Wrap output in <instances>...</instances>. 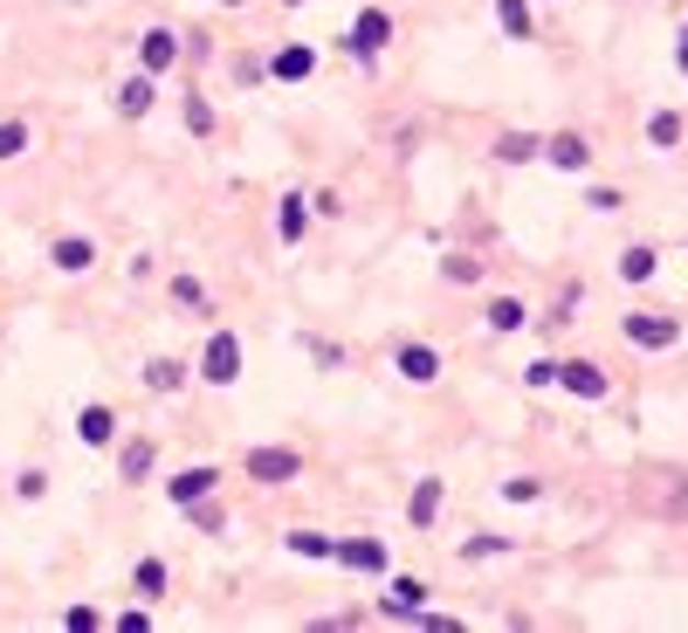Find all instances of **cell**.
Masks as SVG:
<instances>
[{"label": "cell", "instance_id": "obj_1", "mask_svg": "<svg viewBox=\"0 0 688 633\" xmlns=\"http://www.w3.org/2000/svg\"><path fill=\"white\" fill-rule=\"evenodd\" d=\"M200 378H207V386H235V378H241V338H235V331H214V338H207Z\"/></svg>", "mask_w": 688, "mask_h": 633}, {"label": "cell", "instance_id": "obj_2", "mask_svg": "<svg viewBox=\"0 0 688 633\" xmlns=\"http://www.w3.org/2000/svg\"><path fill=\"white\" fill-rule=\"evenodd\" d=\"M681 338V324L675 317H654V310H641V317H627V344H647V351H668Z\"/></svg>", "mask_w": 688, "mask_h": 633}, {"label": "cell", "instance_id": "obj_3", "mask_svg": "<svg viewBox=\"0 0 688 633\" xmlns=\"http://www.w3.org/2000/svg\"><path fill=\"white\" fill-rule=\"evenodd\" d=\"M296 468H303V462H296L290 448H255V454H248V475H255V483H290Z\"/></svg>", "mask_w": 688, "mask_h": 633}, {"label": "cell", "instance_id": "obj_4", "mask_svg": "<svg viewBox=\"0 0 688 633\" xmlns=\"http://www.w3.org/2000/svg\"><path fill=\"white\" fill-rule=\"evenodd\" d=\"M386 35H393V21L379 14V8H365L359 21H351V56H379V48H386Z\"/></svg>", "mask_w": 688, "mask_h": 633}, {"label": "cell", "instance_id": "obj_5", "mask_svg": "<svg viewBox=\"0 0 688 633\" xmlns=\"http://www.w3.org/2000/svg\"><path fill=\"white\" fill-rule=\"evenodd\" d=\"M544 159H551V166H565V172H578L585 159H593V145H585L578 132H557V138L544 145Z\"/></svg>", "mask_w": 688, "mask_h": 633}, {"label": "cell", "instance_id": "obj_6", "mask_svg": "<svg viewBox=\"0 0 688 633\" xmlns=\"http://www.w3.org/2000/svg\"><path fill=\"white\" fill-rule=\"evenodd\" d=\"M557 378H565L578 399H606V372H599V365H585V359H578V365H557Z\"/></svg>", "mask_w": 688, "mask_h": 633}, {"label": "cell", "instance_id": "obj_7", "mask_svg": "<svg viewBox=\"0 0 688 633\" xmlns=\"http://www.w3.org/2000/svg\"><path fill=\"white\" fill-rule=\"evenodd\" d=\"M338 565H351V572H386V544H359V538H351V544H338Z\"/></svg>", "mask_w": 688, "mask_h": 633}, {"label": "cell", "instance_id": "obj_8", "mask_svg": "<svg viewBox=\"0 0 688 633\" xmlns=\"http://www.w3.org/2000/svg\"><path fill=\"white\" fill-rule=\"evenodd\" d=\"M399 372H406V378H414V386H427V378H435V372H441V359H435V344H406V351H399Z\"/></svg>", "mask_w": 688, "mask_h": 633}, {"label": "cell", "instance_id": "obj_9", "mask_svg": "<svg viewBox=\"0 0 688 633\" xmlns=\"http://www.w3.org/2000/svg\"><path fill=\"white\" fill-rule=\"evenodd\" d=\"M207 489H214V468H187V475H172V502H187V510H193V502L207 496Z\"/></svg>", "mask_w": 688, "mask_h": 633}, {"label": "cell", "instance_id": "obj_10", "mask_svg": "<svg viewBox=\"0 0 688 633\" xmlns=\"http://www.w3.org/2000/svg\"><path fill=\"white\" fill-rule=\"evenodd\" d=\"M76 434H83L90 448H104V441L117 434V420H111V407H83V420H76Z\"/></svg>", "mask_w": 688, "mask_h": 633}, {"label": "cell", "instance_id": "obj_11", "mask_svg": "<svg viewBox=\"0 0 688 633\" xmlns=\"http://www.w3.org/2000/svg\"><path fill=\"white\" fill-rule=\"evenodd\" d=\"M420 606H427V586H420V578H393L386 613H420Z\"/></svg>", "mask_w": 688, "mask_h": 633}, {"label": "cell", "instance_id": "obj_12", "mask_svg": "<svg viewBox=\"0 0 688 633\" xmlns=\"http://www.w3.org/2000/svg\"><path fill=\"white\" fill-rule=\"evenodd\" d=\"M172 56H180V35L151 29V35H145V69H172Z\"/></svg>", "mask_w": 688, "mask_h": 633}, {"label": "cell", "instance_id": "obj_13", "mask_svg": "<svg viewBox=\"0 0 688 633\" xmlns=\"http://www.w3.org/2000/svg\"><path fill=\"white\" fill-rule=\"evenodd\" d=\"M496 21H503L509 42H530V8H523V0H496Z\"/></svg>", "mask_w": 688, "mask_h": 633}, {"label": "cell", "instance_id": "obj_14", "mask_svg": "<svg viewBox=\"0 0 688 633\" xmlns=\"http://www.w3.org/2000/svg\"><path fill=\"white\" fill-rule=\"evenodd\" d=\"M311 69H317V56H311V48H283V56H275V76H283V83H303Z\"/></svg>", "mask_w": 688, "mask_h": 633}, {"label": "cell", "instance_id": "obj_15", "mask_svg": "<svg viewBox=\"0 0 688 633\" xmlns=\"http://www.w3.org/2000/svg\"><path fill=\"white\" fill-rule=\"evenodd\" d=\"M435 510H441V483H420V489H414V502H406V517H414V523L427 530V523H435Z\"/></svg>", "mask_w": 688, "mask_h": 633}, {"label": "cell", "instance_id": "obj_16", "mask_svg": "<svg viewBox=\"0 0 688 633\" xmlns=\"http://www.w3.org/2000/svg\"><path fill=\"white\" fill-rule=\"evenodd\" d=\"M117 111H124V117H145V111H151V83H145V76H132V83L117 90Z\"/></svg>", "mask_w": 688, "mask_h": 633}, {"label": "cell", "instance_id": "obj_17", "mask_svg": "<svg viewBox=\"0 0 688 633\" xmlns=\"http://www.w3.org/2000/svg\"><path fill=\"white\" fill-rule=\"evenodd\" d=\"M97 262V248L90 241H56V269H69V275H83Z\"/></svg>", "mask_w": 688, "mask_h": 633}, {"label": "cell", "instance_id": "obj_18", "mask_svg": "<svg viewBox=\"0 0 688 633\" xmlns=\"http://www.w3.org/2000/svg\"><path fill=\"white\" fill-rule=\"evenodd\" d=\"M538 138H523V132H509V138H496V159H509V166H523V159H538Z\"/></svg>", "mask_w": 688, "mask_h": 633}, {"label": "cell", "instance_id": "obj_19", "mask_svg": "<svg viewBox=\"0 0 688 633\" xmlns=\"http://www.w3.org/2000/svg\"><path fill=\"white\" fill-rule=\"evenodd\" d=\"M290 551H296V558H338V544H330V538H317V530H296V538H290Z\"/></svg>", "mask_w": 688, "mask_h": 633}, {"label": "cell", "instance_id": "obj_20", "mask_svg": "<svg viewBox=\"0 0 688 633\" xmlns=\"http://www.w3.org/2000/svg\"><path fill=\"white\" fill-rule=\"evenodd\" d=\"M620 275H627V283H647V275H654V248H627V256H620Z\"/></svg>", "mask_w": 688, "mask_h": 633}, {"label": "cell", "instance_id": "obj_21", "mask_svg": "<svg viewBox=\"0 0 688 633\" xmlns=\"http://www.w3.org/2000/svg\"><path fill=\"white\" fill-rule=\"evenodd\" d=\"M489 324H496V331H523V303H517V296L489 303Z\"/></svg>", "mask_w": 688, "mask_h": 633}, {"label": "cell", "instance_id": "obj_22", "mask_svg": "<svg viewBox=\"0 0 688 633\" xmlns=\"http://www.w3.org/2000/svg\"><path fill=\"white\" fill-rule=\"evenodd\" d=\"M145 386H151V393H172V386H180V365H172V359H151V365H145Z\"/></svg>", "mask_w": 688, "mask_h": 633}, {"label": "cell", "instance_id": "obj_23", "mask_svg": "<svg viewBox=\"0 0 688 633\" xmlns=\"http://www.w3.org/2000/svg\"><path fill=\"white\" fill-rule=\"evenodd\" d=\"M21 151H29V124H0V159H21Z\"/></svg>", "mask_w": 688, "mask_h": 633}, {"label": "cell", "instance_id": "obj_24", "mask_svg": "<svg viewBox=\"0 0 688 633\" xmlns=\"http://www.w3.org/2000/svg\"><path fill=\"white\" fill-rule=\"evenodd\" d=\"M275 227H283V241H303V200L296 193L283 200V221H275Z\"/></svg>", "mask_w": 688, "mask_h": 633}, {"label": "cell", "instance_id": "obj_25", "mask_svg": "<svg viewBox=\"0 0 688 633\" xmlns=\"http://www.w3.org/2000/svg\"><path fill=\"white\" fill-rule=\"evenodd\" d=\"M647 138H654V145H675V138H681V117H675V111H661V117L647 124Z\"/></svg>", "mask_w": 688, "mask_h": 633}, {"label": "cell", "instance_id": "obj_26", "mask_svg": "<svg viewBox=\"0 0 688 633\" xmlns=\"http://www.w3.org/2000/svg\"><path fill=\"white\" fill-rule=\"evenodd\" d=\"M145 468H151V441H132V448H124V475H132V483H138Z\"/></svg>", "mask_w": 688, "mask_h": 633}, {"label": "cell", "instance_id": "obj_27", "mask_svg": "<svg viewBox=\"0 0 688 633\" xmlns=\"http://www.w3.org/2000/svg\"><path fill=\"white\" fill-rule=\"evenodd\" d=\"M159 586H166V565L145 558V565H138V592H159Z\"/></svg>", "mask_w": 688, "mask_h": 633}, {"label": "cell", "instance_id": "obj_28", "mask_svg": "<svg viewBox=\"0 0 688 633\" xmlns=\"http://www.w3.org/2000/svg\"><path fill=\"white\" fill-rule=\"evenodd\" d=\"M482 275V262H469V256H448V283H475Z\"/></svg>", "mask_w": 688, "mask_h": 633}, {"label": "cell", "instance_id": "obj_29", "mask_svg": "<svg viewBox=\"0 0 688 633\" xmlns=\"http://www.w3.org/2000/svg\"><path fill=\"white\" fill-rule=\"evenodd\" d=\"M172 296H180V303H207V290H200L193 275H180V283H172Z\"/></svg>", "mask_w": 688, "mask_h": 633}, {"label": "cell", "instance_id": "obj_30", "mask_svg": "<svg viewBox=\"0 0 688 633\" xmlns=\"http://www.w3.org/2000/svg\"><path fill=\"white\" fill-rule=\"evenodd\" d=\"M675 63H681V76H688V35H681V48H675Z\"/></svg>", "mask_w": 688, "mask_h": 633}, {"label": "cell", "instance_id": "obj_31", "mask_svg": "<svg viewBox=\"0 0 688 633\" xmlns=\"http://www.w3.org/2000/svg\"><path fill=\"white\" fill-rule=\"evenodd\" d=\"M290 8H296V0H290Z\"/></svg>", "mask_w": 688, "mask_h": 633}]
</instances>
